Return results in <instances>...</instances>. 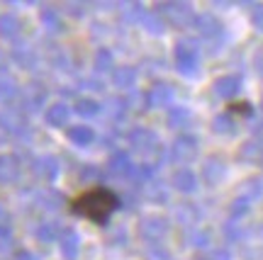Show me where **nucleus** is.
Instances as JSON below:
<instances>
[{"label":"nucleus","instance_id":"1","mask_svg":"<svg viewBox=\"0 0 263 260\" xmlns=\"http://www.w3.org/2000/svg\"><path fill=\"white\" fill-rule=\"evenodd\" d=\"M120 207H122V202H120V197L115 195L112 190H107V187H93V190L78 195L71 202V212L76 216H85L88 222L98 224V226H107L112 212L120 209Z\"/></svg>","mask_w":263,"mask_h":260},{"label":"nucleus","instance_id":"2","mask_svg":"<svg viewBox=\"0 0 263 260\" xmlns=\"http://www.w3.org/2000/svg\"><path fill=\"white\" fill-rule=\"evenodd\" d=\"M49 100V90L42 81H29V83L20 85L17 95V110L25 114H37Z\"/></svg>","mask_w":263,"mask_h":260},{"label":"nucleus","instance_id":"3","mask_svg":"<svg viewBox=\"0 0 263 260\" xmlns=\"http://www.w3.org/2000/svg\"><path fill=\"white\" fill-rule=\"evenodd\" d=\"M173 58H176V68H178V73L195 75L197 73V64H200V49L195 47V42H190V39H180V42H176Z\"/></svg>","mask_w":263,"mask_h":260},{"label":"nucleus","instance_id":"4","mask_svg":"<svg viewBox=\"0 0 263 260\" xmlns=\"http://www.w3.org/2000/svg\"><path fill=\"white\" fill-rule=\"evenodd\" d=\"M127 141H129L132 151H137L139 156H156L161 151V139L156 131L146 129V127H137V129L129 131V136H127Z\"/></svg>","mask_w":263,"mask_h":260},{"label":"nucleus","instance_id":"5","mask_svg":"<svg viewBox=\"0 0 263 260\" xmlns=\"http://www.w3.org/2000/svg\"><path fill=\"white\" fill-rule=\"evenodd\" d=\"M161 12V17L166 19L168 25H173V27H190V25H195V12H193V8H190L188 3H161L159 8H156Z\"/></svg>","mask_w":263,"mask_h":260},{"label":"nucleus","instance_id":"6","mask_svg":"<svg viewBox=\"0 0 263 260\" xmlns=\"http://www.w3.org/2000/svg\"><path fill=\"white\" fill-rule=\"evenodd\" d=\"M171 229V222L166 216H159V214H149V216H144L137 226V231L139 236L144 238L146 243H161L166 238V233Z\"/></svg>","mask_w":263,"mask_h":260},{"label":"nucleus","instance_id":"7","mask_svg":"<svg viewBox=\"0 0 263 260\" xmlns=\"http://www.w3.org/2000/svg\"><path fill=\"white\" fill-rule=\"evenodd\" d=\"M197 153H200V141L193 134H180L171 146V161L180 163V168H185V163H193Z\"/></svg>","mask_w":263,"mask_h":260},{"label":"nucleus","instance_id":"8","mask_svg":"<svg viewBox=\"0 0 263 260\" xmlns=\"http://www.w3.org/2000/svg\"><path fill=\"white\" fill-rule=\"evenodd\" d=\"M29 170H32V175L37 177V180H42V183H57L59 173H61V161H59L54 153H42V156L32 158Z\"/></svg>","mask_w":263,"mask_h":260},{"label":"nucleus","instance_id":"9","mask_svg":"<svg viewBox=\"0 0 263 260\" xmlns=\"http://www.w3.org/2000/svg\"><path fill=\"white\" fill-rule=\"evenodd\" d=\"M200 177H202V183L210 187L219 185L222 180L227 177V163L224 158L219 156H207L202 161V168H200Z\"/></svg>","mask_w":263,"mask_h":260},{"label":"nucleus","instance_id":"10","mask_svg":"<svg viewBox=\"0 0 263 260\" xmlns=\"http://www.w3.org/2000/svg\"><path fill=\"white\" fill-rule=\"evenodd\" d=\"M144 97H146V107H168V105H173V88H171V83L159 81L146 90Z\"/></svg>","mask_w":263,"mask_h":260},{"label":"nucleus","instance_id":"11","mask_svg":"<svg viewBox=\"0 0 263 260\" xmlns=\"http://www.w3.org/2000/svg\"><path fill=\"white\" fill-rule=\"evenodd\" d=\"M68 119H71V107H68L64 100L47 105V110H44V124H47V127L61 129V127L68 124Z\"/></svg>","mask_w":263,"mask_h":260},{"label":"nucleus","instance_id":"12","mask_svg":"<svg viewBox=\"0 0 263 260\" xmlns=\"http://www.w3.org/2000/svg\"><path fill=\"white\" fill-rule=\"evenodd\" d=\"M171 185H173V190H178V192H183V195H193L200 183H197L195 173L185 166V168H176V170H173V175H171Z\"/></svg>","mask_w":263,"mask_h":260},{"label":"nucleus","instance_id":"13","mask_svg":"<svg viewBox=\"0 0 263 260\" xmlns=\"http://www.w3.org/2000/svg\"><path fill=\"white\" fill-rule=\"evenodd\" d=\"M132 170H134V163L127 151H112L110 158H107V173L115 177H132Z\"/></svg>","mask_w":263,"mask_h":260},{"label":"nucleus","instance_id":"14","mask_svg":"<svg viewBox=\"0 0 263 260\" xmlns=\"http://www.w3.org/2000/svg\"><path fill=\"white\" fill-rule=\"evenodd\" d=\"M241 90V75L236 73H227V75H219L215 81V95L222 97V100H232L236 97Z\"/></svg>","mask_w":263,"mask_h":260},{"label":"nucleus","instance_id":"15","mask_svg":"<svg viewBox=\"0 0 263 260\" xmlns=\"http://www.w3.org/2000/svg\"><path fill=\"white\" fill-rule=\"evenodd\" d=\"M20 180V161L12 153H0V185L8 187Z\"/></svg>","mask_w":263,"mask_h":260},{"label":"nucleus","instance_id":"16","mask_svg":"<svg viewBox=\"0 0 263 260\" xmlns=\"http://www.w3.org/2000/svg\"><path fill=\"white\" fill-rule=\"evenodd\" d=\"M239 161L249 166H263V139H249L239 146Z\"/></svg>","mask_w":263,"mask_h":260},{"label":"nucleus","instance_id":"17","mask_svg":"<svg viewBox=\"0 0 263 260\" xmlns=\"http://www.w3.org/2000/svg\"><path fill=\"white\" fill-rule=\"evenodd\" d=\"M59 246H61V253L66 260H76L81 253V233L76 229H64L59 236Z\"/></svg>","mask_w":263,"mask_h":260},{"label":"nucleus","instance_id":"18","mask_svg":"<svg viewBox=\"0 0 263 260\" xmlns=\"http://www.w3.org/2000/svg\"><path fill=\"white\" fill-rule=\"evenodd\" d=\"M193 27H195L205 39H215V37L222 34V22H219L212 12H202V15H197Z\"/></svg>","mask_w":263,"mask_h":260},{"label":"nucleus","instance_id":"19","mask_svg":"<svg viewBox=\"0 0 263 260\" xmlns=\"http://www.w3.org/2000/svg\"><path fill=\"white\" fill-rule=\"evenodd\" d=\"M137 78H139V71L134 66H117L112 71V85L120 90H132L137 85Z\"/></svg>","mask_w":263,"mask_h":260},{"label":"nucleus","instance_id":"20","mask_svg":"<svg viewBox=\"0 0 263 260\" xmlns=\"http://www.w3.org/2000/svg\"><path fill=\"white\" fill-rule=\"evenodd\" d=\"M66 136H68V141H71L73 146H78V149H88V146L95 141V131L90 129L88 124H76V127H68Z\"/></svg>","mask_w":263,"mask_h":260},{"label":"nucleus","instance_id":"21","mask_svg":"<svg viewBox=\"0 0 263 260\" xmlns=\"http://www.w3.org/2000/svg\"><path fill=\"white\" fill-rule=\"evenodd\" d=\"M20 32H22V22H20L17 15L15 12H3L0 15V39H5V42L17 39Z\"/></svg>","mask_w":263,"mask_h":260},{"label":"nucleus","instance_id":"22","mask_svg":"<svg viewBox=\"0 0 263 260\" xmlns=\"http://www.w3.org/2000/svg\"><path fill=\"white\" fill-rule=\"evenodd\" d=\"M166 25L168 22L161 17L159 10H146L144 17H141V27H144V32H149L151 37H161L166 32Z\"/></svg>","mask_w":263,"mask_h":260},{"label":"nucleus","instance_id":"23","mask_svg":"<svg viewBox=\"0 0 263 260\" xmlns=\"http://www.w3.org/2000/svg\"><path fill=\"white\" fill-rule=\"evenodd\" d=\"M39 22H42V27L47 29L49 34H59V32L64 29V22H61L59 10L51 8V5H44V8L39 10Z\"/></svg>","mask_w":263,"mask_h":260},{"label":"nucleus","instance_id":"24","mask_svg":"<svg viewBox=\"0 0 263 260\" xmlns=\"http://www.w3.org/2000/svg\"><path fill=\"white\" fill-rule=\"evenodd\" d=\"M93 68H95V73H112L115 68H117L115 66V54L107 47H100L93 56Z\"/></svg>","mask_w":263,"mask_h":260},{"label":"nucleus","instance_id":"25","mask_svg":"<svg viewBox=\"0 0 263 260\" xmlns=\"http://www.w3.org/2000/svg\"><path fill=\"white\" fill-rule=\"evenodd\" d=\"M141 192H144V197H146L149 202H154V205H166V202H168V190L161 185L159 180H149L146 185H141Z\"/></svg>","mask_w":263,"mask_h":260},{"label":"nucleus","instance_id":"26","mask_svg":"<svg viewBox=\"0 0 263 260\" xmlns=\"http://www.w3.org/2000/svg\"><path fill=\"white\" fill-rule=\"evenodd\" d=\"M190 119H193V112L188 107H183V105H176V107H171L168 110V127L171 129H183V127H188Z\"/></svg>","mask_w":263,"mask_h":260},{"label":"nucleus","instance_id":"27","mask_svg":"<svg viewBox=\"0 0 263 260\" xmlns=\"http://www.w3.org/2000/svg\"><path fill=\"white\" fill-rule=\"evenodd\" d=\"M212 131H215V134H222V136H232V134H236V119L232 117V112L217 114L215 119H212Z\"/></svg>","mask_w":263,"mask_h":260},{"label":"nucleus","instance_id":"28","mask_svg":"<svg viewBox=\"0 0 263 260\" xmlns=\"http://www.w3.org/2000/svg\"><path fill=\"white\" fill-rule=\"evenodd\" d=\"M76 114L78 117H83V119H90V117H95V114H100V110H103V105L98 103L95 97H78L76 100Z\"/></svg>","mask_w":263,"mask_h":260},{"label":"nucleus","instance_id":"29","mask_svg":"<svg viewBox=\"0 0 263 260\" xmlns=\"http://www.w3.org/2000/svg\"><path fill=\"white\" fill-rule=\"evenodd\" d=\"M17 95H20V85L15 78H10V75L0 78V103L10 105L12 100H17Z\"/></svg>","mask_w":263,"mask_h":260},{"label":"nucleus","instance_id":"30","mask_svg":"<svg viewBox=\"0 0 263 260\" xmlns=\"http://www.w3.org/2000/svg\"><path fill=\"white\" fill-rule=\"evenodd\" d=\"M12 58H15L22 68H32V64L37 61V54H34V49L29 47V44H15V47H12Z\"/></svg>","mask_w":263,"mask_h":260},{"label":"nucleus","instance_id":"31","mask_svg":"<svg viewBox=\"0 0 263 260\" xmlns=\"http://www.w3.org/2000/svg\"><path fill=\"white\" fill-rule=\"evenodd\" d=\"M261 195H263V180H258V177L246 180L244 185H241V192H239V197H246L249 202H256Z\"/></svg>","mask_w":263,"mask_h":260},{"label":"nucleus","instance_id":"32","mask_svg":"<svg viewBox=\"0 0 263 260\" xmlns=\"http://www.w3.org/2000/svg\"><path fill=\"white\" fill-rule=\"evenodd\" d=\"M34 236H37V241H42V243H54V241H59V236H61V233H59V229L51 222H42L37 226Z\"/></svg>","mask_w":263,"mask_h":260},{"label":"nucleus","instance_id":"33","mask_svg":"<svg viewBox=\"0 0 263 260\" xmlns=\"http://www.w3.org/2000/svg\"><path fill=\"white\" fill-rule=\"evenodd\" d=\"M249 209H251V202H249L246 197H234L232 205H229V214H232V219H236V222H239Z\"/></svg>","mask_w":263,"mask_h":260},{"label":"nucleus","instance_id":"34","mask_svg":"<svg viewBox=\"0 0 263 260\" xmlns=\"http://www.w3.org/2000/svg\"><path fill=\"white\" fill-rule=\"evenodd\" d=\"M12 236V214L5 205H0V238Z\"/></svg>","mask_w":263,"mask_h":260},{"label":"nucleus","instance_id":"35","mask_svg":"<svg viewBox=\"0 0 263 260\" xmlns=\"http://www.w3.org/2000/svg\"><path fill=\"white\" fill-rule=\"evenodd\" d=\"M212 241V233L207 231V229H195V231L190 233V246L193 248H207Z\"/></svg>","mask_w":263,"mask_h":260},{"label":"nucleus","instance_id":"36","mask_svg":"<svg viewBox=\"0 0 263 260\" xmlns=\"http://www.w3.org/2000/svg\"><path fill=\"white\" fill-rule=\"evenodd\" d=\"M176 216H178L180 224H193V222H197V212L190 205L178 207V209H176Z\"/></svg>","mask_w":263,"mask_h":260},{"label":"nucleus","instance_id":"37","mask_svg":"<svg viewBox=\"0 0 263 260\" xmlns=\"http://www.w3.org/2000/svg\"><path fill=\"white\" fill-rule=\"evenodd\" d=\"M251 25H254V29L263 32V5H256L254 8V12H251Z\"/></svg>","mask_w":263,"mask_h":260},{"label":"nucleus","instance_id":"38","mask_svg":"<svg viewBox=\"0 0 263 260\" xmlns=\"http://www.w3.org/2000/svg\"><path fill=\"white\" fill-rule=\"evenodd\" d=\"M98 177H100V168L98 166H85L81 170V180H85V183L88 180H98Z\"/></svg>","mask_w":263,"mask_h":260},{"label":"nucleus","instance_id":"39","mask_svg":"<svg viewBox=\"0 0 263 260\" xmlns=\"http://www.w3.org/2000/svg\"><path fill=\"white\" fill-rule=\"evenodd\" d=\"M254 68H256V73L263 78V44L256 49V54H254Z\"/></svg>","mask_w":263,"mask_h":260},{"label":"nucleus","instance_id":"40","mask_svg":"<svg viewBox=\"0 0 263 260\" xmlns=\"http://www.w3.org/2000/svg\"><path fill=\"white\" fill-rule=\"evenodd\" d=\"M12 258H15V260H39L37 255H34V253L29 251V248H17Z\"/></svg>","mask_w":263,"mask_h":260},{"label":"nucleus","instance_id":"41","mask_svg":"<svg viewBox=\"0 0 263 260\" xmlns=\"http://www.w3.org/2000/svg\"><path fill=\"white\" fill-rule=\"evenodd\" d=\"M232 112H239V114H244V117H251V105L249 103H234L232 105Z\"/></svg>","mask_w":263,"mask_h":260},{"label":"nucleus","instance_id":"42","mask_svg":"<svg viewBox=\"0 0 263 260\" xmlns=\"http://www.w3.org/2000/svg\"><path fill=\"white\" fill-rule=\"evenodd\" d=\"M210 258L212 260H229L232 255H229V251H224V248H217V251L210 253Z\"/></svg>","mask_w":263,"mask_h":260},{"label":"nucleus","instance_id":"43","mask_svg":"<svg viewBox=\"0 0 263 260\" xmlns=\"http://www.w3.org/2000/svg\"><path fill=\"white\" fill-rule=\"evenodd\" d=\"M66 12H71V15H76V17H83V5H76V3H71V5H66Z\"/></svg>","mask_w":263,"mask_h":260},{"label":"nucleus","instance_id":"44","mask_svg":"<svg viewBox=\"0 0 263 260\" xmlns=\"http://www.w3.org/2000/svg\"><path fill=\"white\" fill-rule=\"evenodd\" d=\"M8 56L3 54V51H0V78H5V75H8Z\"/></svg>","mask_w":263,"mask_h":260},{"label":"nucleus","instance_id":"45","mask_svg":"<svg viewBox=\"0 0 263 260\" xmlns=\"http://www.w3.org/2000/svg\"><path fill=\"white\" fill-rule=\"evenodd\" d=\"M8 136H10V131H8V127H5V122H3V117H0V146L8 141Z\"/></svg>","mask_w":263,"mask_h":260},{"label":"nucleus","instance_id":"46","mask_svg":"<svg viewBox=\"0 0 263 260\" xmlns=\"http://www.w3.org/2000/svg\"><path fill=\"white\" fill-rule=\"evenodd\" d=\"M197 260H212V258H210V255H202V258H197Z\"/></svg>","mask_w":263,"mask_h":260},{"label":"nucleus","instance_id":"47","mask_svg":"<svg viewBox=\"0 0 263 260\" xmlns=\"http://www.w3.org/2000/svg\"><path fill=\"white\" fill-rule=\"evenodd\" d=\"M261 107H263V100H261Z\"/></svg>","mask_w":263,"mask_h":260}]
</instances>
